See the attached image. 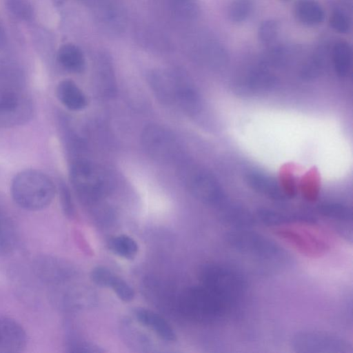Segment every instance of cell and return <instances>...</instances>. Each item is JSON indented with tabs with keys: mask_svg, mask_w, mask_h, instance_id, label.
<instances>
[{
	"mask_svg": "<svg viewBox=\"0 0 353 353\" xmlns=\"http://www.w3.org/2000/svg\"><path fill=\"white\" fill-rule=\"evenodd\" d=\"M55 191L52 180L35 170L20 172L14 176L11 185L14 202L29 211H38L48 207L54 197Z\"/></svg>",
	"mask_w": 353,
	"mask_h": 353,
	"instance_id": "1",
	"label": "cell"
},
{
	"mask_svg": "<svg viewBox=\"0 0 353 353\" xmlns=\"http://www.w3.org/2000/svg\"><path fill=\"white\" fill-rule=\"evenodd\" d=\"M228 244L238 252L261 261L286 266L292 261L290 254L273 240L246 229H236L225 236Z\"/></svg>",
	"mask_w": 353,
	"mask_h": 353,
	"instance_id": "2",
	"label": "cell"
},
{
	"mask_svg": "<svg viewBox=\"0 0 353 353\" xmlns=\"http://www.w3.org/2000/svg\"><path fill=\"white\" fill-rule=\"evenodd\" d=\"M70 178L79 198L87 205L98 203L110 187L107 173L84 159H77L72 162Z\"/></svg>",
	"mask_w": 353,
	"mask_h": 353,
	"instance_id": "3",
	"label": "cell"
},
{
	"mask_svg": "<svg viewBox=\"0 0 353 353\" xmlns=\"http://www.w3.org/2000/svg\"><path fill=\"white\" fill-rule=\"evenodd\" d=\"M32 105L21 90L18 77H0V128H7L26 123L32 116Z\"/></svg>",
	"mask_w": 353,
	"mask_h": 353,
	"instance_id": "4",
	"label": "cell"
},
{
	"mask_svg": "<svg viewBox=\"0 0 353 353\" xmlns=\"http://www.w3.org/2000/svg\"><path fill=\"white\" fill-rule=\"evenodd\" d=\"M203 286L215 293L230 305L243 296L247 283L236 270L225 265L208 263L201 271Z\"/></svg>",
	"mask_w": 353,
	"mask_h": 353,
	"instance_id": "5",
	"label": "cell"
},
{
	"mask_svg": "<svg viewBox=\"0 0 353 353\" xmlns=\"http://www.w3.org/2000/svg\"><path fill=\"white\" fill-rule=\"evenodd\" d=\"M141 143L147 153L160 162L173 163L182 155L181 147L176 137L159 125L150 124L143 129Z\"/></svg>",
	"mask_w": 353,
	"mask_h": 353,
	"instance_id": "6",
	"label": "cell"
},
{
	"mask_svg": "<svg viewBox=\"0 0 353 353\" xmlns=\"http://www.w3.org/2000/svg\"><path fill=\"white\" fill-rule=\"evenodd\" d=\"M292 350L300 353H348L350 346L332 334L313 330L296 332L290 341Z\"/></svg>",
	"mask_w": 353,
	"mask_h": 353,
	"instance_id": "7",
	"label": "cell"
},
{
	"mask_svg": "<svg viewBox=\"0 0 353 353\" xmlns=\"http://www.w3.org/2000/svg\"><path fill=\"white\" fill-rule=\"evenodd\" d=\"M181 174L189 190L203 203L217 208L226 201L219 184L210 174L189 167L183 168Z\"/></svg>",
	"mask_w": 353,
	"mask_h": 353,
	"instance_id": "8",
	"label": "cell"
},
{
	"mask_svg": "<svg viewBox=\"0 0 353 353\" xmlns=\"http://www.w3.org/2000/svg\"><path fill=\"white\" fill-rule=\"evenodd\" d=\"M188 306L192 314L198 320L216 321L227 313L230 305L208 288H196L190 292Z\"/></svg>",
	"mask_w": 353,
	"mask_h": 353,
	"instance_id": "9",
	"label": "cell"
},
{
	"mask_svg": "<svg viewBox=\"0 0 353 353\" xmlns=\"http://www.w3.org/2000/svg\"><path fill=\"white\" fill-rule=\"evenodd\" d=\"M28 343L23 326L10 317H0V353H19Z\"/></svg>",
	"mask_w": 353,
	"mask_h": 353,
	"instance_id": "10",
	"label": "cell"
},
{
	"mask_svg": "<svg viewBox=\"0 0 353 353\" xmlns=\"http://www.w3.org/2000/svg\"><path fill=\"white\" fill-rule=\"evenodd\" d=\"M179 72L155 70L148 77L150 85L157 99L166 104L175 103Z\"/></svg>",
	"mask_w": 353,
	"mask_h": 353,
	"instance_id": "11",
	"label": "cell"
},
{
	"mask_svg": "<svg viewBox=\"0 0 353 353\" xmlns=\"http://www.w3.org/2000/svg\"><path fill=\"white\" fill-rule=\"evenodd\" d=\"M94 12L99 23L108 30L119 32L124 27L125 12L118 0H95Z\"/></svg>",
	"mask_w": 353,
	"mask_h": 353,
	"instance_id": "12",
	"label": "cell"
},
{
	"mask_svg": "<svg viewBox=\"0 0 353 353\" xmlns=\"http://www.w3.org/2000/svg\"><path fill=\"white\" fill-rule=\"evenodd\" d=\"M137 321L152 330L160 339L168 342L176 341L177 336L167 321L161 316L147 308L138 307L134 311Z\"/></svg>",
	"mask_w": 353,
	"mask_h": 353,
	"instance_id": "13",
	"label": "cell"
},
{
	"mask_svg": "<svg viewBox=\"0 0 353 353\" xmlns=\"http://www.w3.org/2000/svg\"><path fill=\"white\" fill-rule=\"evenodd\" d=\"M217 209L221 219L236 229H247L254 223L252 214L242 206L225 201Z\"/></svg>",
	"mask_w": 353,
	"mask_h": 353,
	"instance_id": "14",
	"label": "cell"
},
{
	"mask_svg": "<svg viewBox=\"0 0 353 353\" xmlns=\"http://www.w3.org/2000/svg\"><path fill=\"white\" fill-rule=\"evenodd\" d=\"M57 94L59 101L70 110H79L87 105L85 95L71 80L61 81L57 86Z\"/></svg>",
	"mask_w": 353,
	"mask_h": 353,
	"instance_id": "15",
	"label": "cell"
},
{
	"mask_svg": "<svg viewBox=\"0 0 353 353\" xmlns=\"http://www.w3.org/2000/svg\"><path fill=\"white\" fill-rule=\"evenodd\" d=\"M175 103L187 113L196 114L201 108L199 95L188 79L179 73Z\"/></svg>",
	"mask_w": 353,
	"mask_h": 353,
	"instance_id": "16",
	"label": "cell"
},
{
	"mask_svg": "<svg viewBox=\"0 0 353 353\" xmlns=\"http://www.w3.org/2000/svg\"><path fill=\"white\" fill-rule=\"evenodd\" d=\"M246 181L252 189L269 198L281 200L285 196L278 183L266 175L256 172H250L246 174Z\"/></svg>",
	"mask_w": 353,
	"mask_h": 353,
	"instance_id": "17",
	"label": "cell"
},
{
	"mask_svg": "<svg viewBox=\"0 0 353 353\" xmlns=\"http://www.w3.org/2000/svg\"><path fill=\"white\" fill-rule=\"evenodd\" d=\"M297 19L303 24L315 26L321 23L325 17V12L316 0H299L294 8Z\"/></svg>",
	"mask_w": 353,
	"mask_h": 353,
	"instance_id": "18",
	"label": "cell"
},
{
	"mask_svg": "<svg viewBox=\"0 0 353 353\" xmlns=\"http://www.w3.org/2000/svg\"><path fill=\"white\" fill-rule=\"evenodd\" d=\"M57 59L66 70L80 73L85 68V58L81 49L72 43L63 45L57 53Z\"/></svg>",
	"mask_w": 353,
	"mask_h": 353,
	"instance_id": "19",
	"label": "cell"
},
{
	"mask_svg": "<svg viewBox=\"0 0 353 353\" xmlns=\"http://www.w3.org/2000/svg\"><path fill=\"white\" fill-rule=\"evenodd\" d=\"M17 233L12 220L0 210V255L11 253L17 243Z\"/></svg>",
	"mask_w": 353,
	"mask_h": 353,
	"instance_id": "20",
	"label": "cell"
},
{
	"mask_svg": "<svg viewBox=\"0 0 353 353\" xmlns=\"http://www.w3.org/2000/svg\"><path fill=\"white\" fill-rule=\"evenodd\" d=\"M108 248L114 254L126 259H133L139 250L135 240L126 234L110 238L108 241Z\"/></svg>",
	"mask_w": 353,
	"mask_h": 353,
	"instance_id": "21",
	"label": "cell"
},
{
	"mask_svg": "<svg viewBox=\"0 0 353 353\" xmlns=\"http://www.w3.org/2000/svg\"><path fill=\"white\" fill-rule=\"evenodd\" d=\"M333 63L336 72L341 77L349 73L352 61L351 46L345 41L336 43L332 52Z\"/></svg>",
	"mask_w": 353,
	"mask_h": 353,
	"instance_id": "22",
	"label": "cell"
},
{
	"mask_svg": "<svg viewBox=\"0 0 353 353\" xmlns=\"http://www.w3.org/2000/svg\"><path fill=\"white\" fill-rule=\"evenodd\" d=\"M257 216L264 224L270 225H279L293 222L312 221V219L308 216L292 215L267 209L259 210Z\"/></svg>",
	"mask_w": 353,
	"mask_h": 353,
	"instance_id": "23",
	"label": "cell"
},
{
	"mask_svg": "<svg viewBox=\"0 0 353 353\" xmlns=\"http://www.w3.org/2000/svg\"><path fill=\"white\" fill-rule=\"evenodd\" d=\"M97 76L101 92L108 95H112L115 92V82L113 70L108 59L102 57L100 59L97 68Z\"/></svg>",
	"mask_w": 353,
	"mask_h": 353,
	"instance_id": "24",
	"label": "cell"
},
{
	"mask_svg": "<svg viewBox=\"0 0 353 353\" xmlns=\"http://www.w3.org/2000/svg\"><path fill=\"white\" fill-rule=\"evenodd\" d=\"M319 212L323 216L337 221H348L352 218V210L337 203H325L319 208Z\"/></svg>",
	"mask_w": 353,
	"mask_h": 353,
	"instance_id": "25",
	"label": "cell"
},
{
	"mask_svg": "<svg viewBox=\"0 0 353 353\" xmlns=\"http://www.w3.org/2000/svg\"><path fill=\"white\" fill-rule=\"evenodd\" d=\"M9 12L21 21H30L33 17V8L29 0H5Z\"/></svg>",
	"mask_w": 353,
	"mask_h": 353,
	"instance_id": "26",
	"label": "cell"
},
{
	"mask_svg": "<svg viewBox=\"0 0 353 353\" xmlns=\"http://www.w3.org/2000/svg\"><path fill=\"white\" fill-rule=\"evenodd\" d=\"M252 4L249 0H234L228 9V17L232 22L244 21L250 14Z\"/></svg>",
	"mask_w": 353,
	"mask_h": 353,
	"instance_id": "27",
	"label": "cell"
},
{
	"mask_svg": "<svg viewBox=\"0 0 353 353\" xmlns=\"http://www.w3.org/2000/svg\"><path fill=\"white\" fill-rule=\"evenodd\" d=\"M331 27L340 33L348 32L352 27L351 17L346 10L341 8H335L330 19Z\"/></svg>",
	"mask_w": 353,
	"mask_h": 353,
	"instance_id": "28",
	"label": "cell"
},
{
	"mask_svg": "<svg viewBox=\"0 0 353 353\" xmlns=\"http://www.w3.org/2000/svg\"><path fill=\"white\" fill-rule=\"evenodd\" d=\"M123 301L130 302L134 298L132 288L122 278L115 274L109 286Z\"/></svg>",
	"mask_w": 353,
	"mask_h": 353,
	"instance_id": "29",
	"label": "cell"
},
{
	"mask_svg": "<svg viewBox=\"0 0 353 353\" xmlns=\"http://www.w3.org/2000/svg\"><path fill=\"white\" fill-rule=\"evenodd\" d=\"M279 25L273 19H268L263 21L259 26L258 37L263 44L272 43L278 34Z\"/></svg>",
	"mask_w": 353,
	"mask_h": 353,
	"instance_id": "30",
	"label": "cell"
},
{
	"mask_svg": "<svg viewBox=\"0 0 353 353\" xmlns=\"http://www.w3.org/2000/svg\"><path fill=\"white\" fill-rule=\"evenodd\" d=\"M116 274L105 266H96L90 273L91 279L99 286L109 288Z\"/></svg>",
	"mask_w": 353,
	"mask_h": 353,
	"instance_id": "31",
	"label": "cell"
},
{
	"mask_svg": "<svg viewBox=\"0 0 353 353\" xmlns=\"http://www.w3.org/2000/svg\"><path fill=\"white\" fill-rule=\"evenodd\" d=\"M174 7L176 12L183 17H194L198 12L195 0H174Z\"/></svg>",
	"mask_w": 353,
	"mask_h": 353,
	"instance_id": "32",
	"label": "cell"
},
{
	"mask_svg": "<svg viewBox=\"0 0 353 353\" xmlns=\"http://www.w3.org/2000/svg\"><path fill=\"white\" fill-rule=\"evenodd\" d=\"M302 192L304 196L308 200H314L319 192V183L314 173L306 175L302 183Z\"/></svg>",
	"mask_w": 353,
	"mask_h": 353,
	"instance_id": "33",
	"label": "cell"
},
{
	"mask_svg": "<svg viewBox=\"0 0 353 353\" xmlns=\"http://www.w3.org/2000/svg\"><path fill=\"white\" fill-rule=\"evenodd\" d=\"M60 202L62 210L68 218H72L75 214L74 203L69 189L64 183L59 187Z\"/></svg>",
	"mask_w": 353,
	"mask_h": 353,
	"instance_id": "34",
	"label": "cell"
},
{
	"mask_svg": "<svg viewBox=\"0 0 353 353\" xmlns=\"http://www.w3.org/2000/svg\"><path fill=\"white\" fill-rule=\"evenodd\" d=\"M7 37L5 30L0 23V49H3L6 45Z\"/></svg>",
	"mask_w": 353,
	"mask_h": 353,
	"instance_id": "35",
	"label": "cell"
},
{
	"mask_svg": "<svg viewBox=\"0 0 353 353\" xmlns=\"http://www.w3.org/2000/svg\"><path fill=\"white\" fill-rule=\"evenodd\" d=\"M346 1H352V0H346Z\"/></svg>",
	"mask_w": 353,
	"mask_h": 353,
	"instance_id": "36",
	"label": "cell"
}]
</instances>
